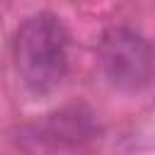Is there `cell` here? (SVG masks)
Returning <instances> with one entry per match:
<instances>
[{
	"label": "cell",
	"mask_w": 155,
	"mask_h": 155,
	"mask_svg": "<svg viewBox=\"0 0 155 155\" xmlns=\"http://www.w3.org/2000/svg\"><path fill=\"white\" fill-rule=\"evenodd\" d=\"M15 68L34 94L56 90L68 73V29L51 15L39 12L22 22L12 44Z\"/></svg>",
	"instance_id": "6da1fadb"
},
{
	"label": "cell",
	"mask_w": 155,
	"mask_h": 155,
	"mask_svg": "<svg viewBox=\"0 0 155 155\" xmlns=\"http://www.w3.org/2000/svg\"><path fill=\"white\" fill-rule=\"evenodd\" d=\"M99 65L109 85L136 92L155 75V46L128 27H111L99 41Z\"/></svg>",
	"instance_id": "7a4b0ae2"
},
{
	"label": "cell",
	"mask_w": 155,
	"mask_h": 155,
	"mask_svg": "<svg viewBox=\"0 0 155 155\" xmlns=\"http://www.w3.org/2000/svg\"><path fill=\"white\" fill-rule=\"evenodd\" d=\"M27 133L39 148H80L99 136V124L85 107H65L27 128Z\"/></svg>",
	"instance_id": "3957f363"
}]
</instances>
